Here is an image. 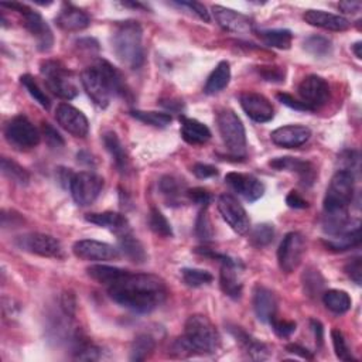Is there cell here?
Segmentation results:
<instances>
[{"instance_id":"obj_26","label":"cell","mask_w":362,"mask_h":362,"mask_svg":"<svg viewBox=\"0 0 362 362\" xmlns=\"http://www.w3.org/2000/svg\"><path fill=\"white\" fill-rule=\"evenodd\" d=\"M89 16L84 10L68 3L64 5L56 17L57 26L64 31H81L89 26Z\"/></svg>"},{"instance_id":"obj_36","label":"cell","mask_w":362,"mask_h":362,"mask_svg":"<svg viewBox=\"0 0 362 362\" xmlns=\"http://www.w3.org/2000/svg\"><path fill=\"white\" fill-rule=\"evenodd\" d=\"M323 303L330 310V312L335 315H344L351 308V297L344 290L331 289L323 293Z\"/></svg>"},{"instance_id":"obj_49","label":"cell","mask_w":362,"mask_h":362,"mask_svg":"<svg viewBox=\"0 0 362 362\" xmlns=\"http://www.w3.org/2000/svg\"><path fill=\"white\" fill-rule=\"evenodd\" d=\"M331 340H333V345H334V351L338 359L341 361H355V358L352 356L349 347L347 344V340L344 337V334L338 330V329H333L331 330Z\"/></svg>"},{"instance_id":"obj_37","label":"cell","mask_w":362,"mask_h":362,"mask_svg":"<svg viewBox=\"0 0 362 362\" xmlns=\"http://www.w3.org/2000/svg\"><path fill=\"white\" fill-rule=\"evenodd\" d=\"M259 38L268 45L279 50H289L292 45L293 34L286 29H275V30H262L259 31Z\"/></svg>"},{"instance_id":"obj_28","label":"cell","mask_w":362,"mask_h":362,"mask_svg":"<svg viewBox=\"0 0 362 362\" xmlns=\"http://www.w3.org/2000/svg\"><path fill=\"white\" fill-rule=\"evenodd\" d=\"M95 67L100 71L103 78H105L107 84L110 85L111 91H112V95H119L123 98H126L129 95V89L126 86L122 73L118 68H115L110 61L98 60Z\"/></svg>"},{"instance_id":"obj_33","label":"cell","mask_w":362,"mask_h":362,"mask_svg":"<svg viewBox=\"0 0 362 362\" xmlns=\"http://www.w3.org/2000/svg\"><path fill=\"white\" fill-rule=\"evenodd\" d=\"M231 80V67L228 61H221L216 70L210 74L209 80L205 82L204 92L206 95H216L225 89Z\"/></svg>"},{"instance_id":"obj_9","label":"cell","mask_w":362,"mask_h":362,"mask_svg":"<svg viewBox=\"0 0 362 362\" xmlns=\"http://www.w3.org/2000/svg\"><path fill=\"white\" fill-rule=\"evenodd\" d=\"M306 252V239L300 232H289L279 245L278 262L285 273L294 272L303 261Z\"/></svg>"},{"instance_id":"obj_6","label":"cell","mask_w":362,"mask_h":362,"mask_svg":"<svg viewBox=\"0 0 362 362\" xmlns=\"http://www.w3.org/2000/svg\"><path fill=\"white\" fill-rule=\"evenodd\" d=\"M2 6L16 10L23 16V24L27 29V31L36 38L37 48L40 51L47 53V51L53 48L54 44L53 31H51L50 26L47 24V22L43 19L40 13L34 12L33 9H30L23 3H2Z\"/></svg>"},{"instance_id":"obj_8","label":"cell","mask_w":362,"mask_h":362,"mask_svg":"<svg viewBox=\"0 0 362 362\" xmlns=\"http://www.w3.org/2000/svg\"><path fill=\"white\" fill-rule=\"evenodd\" d=\"M5 137L17 150H30L40 143V132L24 115L10 119L5 128Z\"/></svg>"},{"instance_id":"obj_29","label":"cell","mask_w":362,"mask_h":362,"mask_svg":"<svg viewBox=\"0 0 362 362\" xmlns=\"http://www.w3.org/2000/svg\"><path fill=\"white\" fill-rule=\"evenodd\" d=\"M181 136L190 144H204L211 139V130L197 119L181 118Z\"/></svg>"},{"instance_id":"obj_62","label":"cell","mask_w":362,"mask_h":362,"mask_svg":"<svg viewBox=\"0 0 362 362\" xmlns=\"http://www.w3.org/2000/svg\"><path fill=\"white\" fill-rule=\"evenodd\" d=\"M310 324H312V329H313V333H315L317 344L322 345L323 344V338H324V329H323L322 323L317 322V320H312V322H310Z\"/></svg>"},{"instance_id":"obj_25","label":"cell","mask_w":362,"mask_h":362,"mask_svg":"<svg viewBox=\"0 0 362 362\" xmlns=\"http://www.w3.org/2000/svg\"><path fill=\"white\" fill-rule=\"evenodd\" d=\"M306 23L315 27H320L330 31H345L349 29V22L338 15H333L324 10H307L303 16Z\"/></svg>"},{"instance_id":"obj_18","label":"cell","mask_w":362,"mask_h":362,"mask_svg":"<svg viewBox=\"0 0 362 362\" xmlns=\"http://www.w3.org/2000/svg\"><path fill=\"white\" fill-rule=\"evenodd\" d=\"M213 15L221 29L235 34H248L253 31V22L249 16H245L236 10L216 5L213 6Z\"/></svg>"},{"instance_id":"obj_57","label":"cell","mask_w":362,"mask_h":362,"mask_svg":"<svg viewBox=\"0 0 362 362\" xmlns=\"http://www.w3.org/2000/svg\"><path fill=\"white\" fill-rule=\"evenodd\" d=\"M345 273L356 285L362 283V261H361V257H355V259L349 261L345 265Z\"/></svg>"},{"instance_id":"obj_30","label":"cell","mask_w":362,"mask_h":362,"mask_svg":"<svg viewBox=\"0 0 362 362\" xmlns=\"http://www.w3.org/2000/svg\"><path fill=\"white\" fill-rule=\"evenodd\" d=\"M349 225V213L348 209H335L324 210L323 216V229L329 236H334L348 231Z\"/></svg>"},{"instance_id":"obj_24","label":"cell","mask_w":362,"mask_h":362,"mask_svg":"<svg viewBox=\"0 0 362 362\" xmlns=\"http://www.w3.org/2000/svg\"><path fill=\"white\" fill-rule=\"evenodd\" d=\"M229 333L234 335V338L236 340V342L241 345L242 351L253 361H264L266 358H269V348L266 344L261 342L259 340H256L255 337H252L250 334H248L245 330H242L241 327L232 326L229 327Z\"/></svg>"},{"instance_id":"obj_43","label":"cell","mask_w":362,"mask_h":362,"mask_svg":"<svg viewBox=\"0 0 362 362\" xmlns=\"http://www.w3.org/2000/svg\"><path fill=\"white\" fill-rule=\"evenodd\" d=\"M149 225H150V229L156 235H160L163 238H172L173 236V228H172L170 223L158 209L150 210Z\"/></svg>"},{"instance_id":"obj_41","label":"cell","mask_w":362,"mask_h":362,"mask_svg":"<svg viewBox=\"0 0 362 362\" xmlns=\"http://www.w3.org/2000/svg\"><path fill=\"white\" fill-rule=\"evenodd\" d=\"M2 173L9 180H12L13 183H16L19 186H27L29 181H30L29 172L24 167H22L20 165H17L16 162H13L8 158L2 159Z\"/></svg>"},{"instance_id":"obj_39","label":"cell","mask_w":362,"mask_h":362,"mask_svg":"<svg viewBox=\"0 0 362 362\" xmlns=\"http://www.w3.org/2000/svg\"><path fill=\"white\" fill-rule=\"evenodd\" d=\"M154 348H156V341L150 335V334H139L130 347V361H144L147 359Z\"/></svg>"},{"instance_id":"obj_2","label":"cell","mask_w":362,"mask_h":362,"mask_svg":"<svg viewBox=\"0 0 362 362\" xmlns=\"http://www.w3.org/2000/svg\"><path fill=\"white\" fill-rule=\"evenodd\" d=\"M112 48L122 64L132 70L140 68L144 63L142 26L133 20L118 23L112 34Z\"/></svg>"},{"instance_id":"obj_21","label":"cell","mask_w":362,"mask_h":362,"mask_svg":"<svg viewBox=\"0 0 362 362\" xmlns=\"http://www.w3.org/2000/svg\"><path fill=\"white\" fill-rule=\"evenodd\" d=\"M269 166L280 172L285 170V172L296 173L299 176L300 183L306 187L313 186L317 177V170L312 163L297 158H278L271 160Z\"/></svg>"},{"instance_id":"obj_60","label":"cell","mask_w":362,"mask_h":362,"mask_svg":"<svg viewBox=\"0 0 362 362\" xmlns=\"http://www.w3.org/2000/svg\"><path fill=\"white\" fill-rule=\"evenodd\" d=\"M338 8L344 12V13H358L362 8V3L361 2H356V0H351V2H340L338 3Z\"/></svg>"},{"instance_id":"obj_46","label":"cell","mask_w":362,"mask_h":362,"mask_svg":"<svg viewBox=\"0 0 362 362\" xmlns=\"http://www.w3.org/2000/svg\"><path fill=\"white\" fill-rule=\"evenodd\" d=\"M275 228L271 224L256 225L250 232V243L256 248H264L273 242Z\"/></svg>"},{"instance_id":"obj_11","label":"cell","mask_w":362,"mask_h":362,"mask_svg":"<svg viewBox=\"0 0 362 362\" xmlns=\"http://www.w3.org/2000/svg\"><path fill=\"white\" fill-rule=\"evenodd\" d=\"M16 245L26 252L43 256V257H63V246L54 236L31 232L22 235L16 239Z\"/></svg>"},{"instance_id":"obj_61","label":"cell","mask_w":362,"mask_h":362,"mask_svg":"<svg viewBox=\"0 0 362 362\" xmlns=\"http://www.w3.org/2000/svg\"><path fill=\"white\" fill-rule=\"evenodd\" d=\"M286 349H287L289 352H292V354L300 355L301 358H307V359H312V358H313L312 352H308L307 348H303V347H300V345H297V344H290V345H287Z\"/></svg>"},{"instance_id":"obj_19","label":"cell","mask_w":362,"mask_h":362,"mask_svg":"<svg viewBox=\"0 0 362 362\" xmlns=\"http://www.w3.org/2000/svg\"><path fill=\"white\" fill-rule=\"evenodd\" d=\"M211 256L217 257L223 262L221 266V273H220V285L223 292L234 299L238 300L242 294V282H241V276H239V262H236L235 259H231L228 256L224 255H214L211 253Z\"/></svg>"},{"instance_id":"obj_4","label":"cell","mask_w":362,"mask_h":362,"mask_svg":"<svg viewBox=\"0 0 362 362\" xmlns=\"http://www.w3.org/2000/svg\"><path fill=\"white\" fill-rule=\"evenodd\" d=\"M218 130L227 150L236 159L246 156V133L241 118L231 110H223L217 116Z\"/></svg>"},{"instance_id":"obj_59","label":"cell","mask_w":362,"mask_h":362,"mask_svg":"<svg viewBox=\"0 0 362 362\" xmlns=\"http://www.w3.org/2000/svg\"><path fill=\"white\" fill-rule=\"evenodd\" d=\"M286 204L290 206V209H294V210H304L308 206V202L294 190L287 194Z\"/></svg>"},{"instance_id":"obj_15","label":"cell","mask_w":362,"mask_h":362,"mask_svg":"<svg viewBox=\"0 0 362 362\" xmlns=\"http://www.w3.org/2000/svg\"><path fill=\"white\" fill-rule=\"evenodd\" d=\"M301 100L313 111L324 107L330 99V85L319 75H308L299 85Z\"/></svg>"},{"instance_id":"obj_34","label":"cell","mask_w":362,"mask_h":362,"mask_svg":"<svg viewBox=\"0 0 362 362\" xmlns=\"http://www.w3.org/2000/svg\"><path fill=\"white\" fill-rule=\"evenodd\" d=\"M323 243L334 252H344L354 246H358L361 243V228L356 225L354 229H348L342 234L330 236L323 241Z\"/></svg>"},{"instance_id":"obj_22","label":"cell","mask_w":362,"mask_h":362,"mask_svg":"<svg viewBox=\"0 0 362 362\" xmlns=\"http://www.w3.org/2000/svg\"><path fill=\"white\" fill-rule=\"evenodd\" d=\"M312 130L303 125H287L272 132L271 139L275 144L283 149H296L308 142Z\"/></svg>"},{"instance_id":"obj_47","label":"cell","mask_w":362,"mask_h":362,"mask_svg":"<svg viewBox=\"0 0 362 362\" xmlns=\"http://www.w3.org/2000/svg\"><path fill=\"white\" fill-rule=\"evenodd\" d=\"M20 82L22 85L27 89V92L30 93V96L38 103V105H41L44 110H48L50 108V99L48 96L45 95V92L38 86V84L34 81V78L29 74L26 75H22L20 77Z\"/></svg>"},{"instance_id":"obj_63","label":"cell","mask_w":362,"mask_h":362,"mask_svg":"<svg viewBox=\"0 0 362 362\" xmlns=\"http://www.w3.org/2000/svg\"><path fill=\"white\" fill-rule=\"evenodd\" d=\"M361 48H362V43L361 41H356L354 45H352V51L356 59H362V53H361Z\"/></svg>"},{"instance_id":"obj_5","label":"cell","mask_w":362,"mask_h":362,"mask_svg":"<svg viewBox=\"0 0 362 362\" xmlns=\"http://www.w3.org/2000/svg\"><path fill=\"white\" fill-rule=\"evenodd\" d=\"M40 71L47 88L59 98L70 100L78 95L74 75L59 61H44Z\"/></svg>"},{"instance_id":"obj_7","label":"cell","mask_w":362,"mask_h":362,"mask_svg":"<svg viewBox=\"0 0 362 362\" xmlns=\"http://www.w3.org/2000/svg\"><path fill=\"white\" fill-rule=\"evenodd\" d=\"M355 177L349 170H338L327 188L324 198V210L348 209L354 198Z\"/></svg>"},{"instance_id":"obj_42","label":"cell","mask_w":362,"mask_h":362,"mask_svg":"<svg viewBox=\"0 0 362 362\" xmlns=\"http://www.w3.org/2000/svg\"><path fill=\"white\" fill-rule=\"evenodd\" d=\"M130 115L150 126L156 128H166L172 123V116L165 112H153V111H132Z\"/></svg>"},{"instance_id":"obj_51","label":"cell","mask_w":362,"mask_h":362,"mask_svg":"<svg viewBox=\"0 0 362 362\" xmlns=\"http://www.w3.org/2000/svg\"><path fill=\"white\" fill-rule=\"evenodd\" d=\"M43 135L45 137V142L51 146V147H56L60 149L64 146V139L63 136L57 132L56 128L51 126L50 123H43Z\"/></svg>"},{"instance_id":"obj_17","label":"cell","mask_w":362,"mask_h":362,"mask_svg":"<svg viewBox=\"0 0 362 362\" xmlns=\"http://www.w3.org/2000/svg\"><path fill=\"white\" fill-rule=\"evenodd\" d=\"M56 119L66 132L75 137H85L89 132L86 116L70 103H60L56 110Z\"/></svg>"},{"instance_id":"obj_56","label":"cell","mask_w":362,"mask_h":362,"mask_svg":"<svg viewBox=\"0 0 362 362\" xmlns=\"http://www.w3.org/2000/svg\"><path fill=\"white\" fill-rule=\"evenodd\" d=\"M173 5L180 6V8H187L190 12H193L195 16H198V17H199L202 22H205V23H210V20H211L210 13L206 12L205 6L201 5V3H198V2H176V3H173Z\"/></svg>"},{"instance_id":"obj_27","label":"cell","mask_w":362,"mask_h":362,"mask_svg":"<svg viewBox=\"0 0 362 362\" xmlns=\"http://www.w3.org/2000/svg\"><path fill=\"white\" fill-rule=\"evenodd\" d=\"M85 220L93 225H98L100 228L110 229L111 232L121 235L123 232L130 231L129 223L125 216L114 211H107V213H92L85 216Z\"/></svg>"},{"instance_id":"obj_52","label":"cell","mask_w":362,"mask_h":362,"mask_svg":"<svg viewBox=\"0 0 362 362\" xmlns=\"http://www.w3.org/2000/svg\"><path fill=\"white\" fill-rule=\"evenodd\" d=\"M60 307L63 310V313L68 319H74L77 313V300L75 296L71 292H64L61 299H60Z\"/></svg>"},{"instance_id":"obj_14","label":"cell","mask_w":362,"mask_h":362,"mask_svg":"<svg viewBox=\"0 0 362 362\" xmlns=\"http://www.w3.org/2000/svg\"><path fill=\"white\" fill-rule=\"evenodd\" d=\"M218 211L238 235H245L250 229V220L242 204L234 195L223 194L218 198Z\"/></svg>"},{"instance_id":"obj_40","label":"cell","mask_w":362,"mask_h":362,"mask_svg":"<svg viewBox=\"0 0 362 362\" xmlns=\"http://www.w3.org/2000/svg\"><path fill=\"white\" fill-rule=\"evenodd\" d=\"M159 188H160V193L166 197V199L169 202H176L181 193L186 191V186L183 183V180L174 177V176H165L160 179V183H159Z\"/></svg>"},{"instance_id":"obj_1","label":"cell","mask_w":362,"mask_h":362,"mask_svg":"<svg viewBox=\"0 0 362 362\" xmlns=\"http://www.w3.org/2000/svg\"><path fill=\"white\" fill-rule=\"evenodd\" d=\"M110 297L135 313H150L162 306L167 297L163 279L151 273H130L108 287Z\"/></svg>"},{"instance_id":"obj_53","label":"cell","mask_w":362,"mask_h":362,"mask_svg":"<svg viewBox=\"0 0 362 362\" xmlns=\"http://www.w3.org/2000/svg\"><path fill=\"white\" fill-rule=\"evenodd\" d=\"M259 75L269 82H283L285 81V71L280 67H257Z\"/></svg>"},{"instance_id":"obj_58","label":"cell","mask_w":362,"mask_h":362,"mask_svg":"<svg viewBox=\"0 0 362 362\" xmlns=\"http://www.w3.org/2000/svg\"><path fill=\"white\" fill-rule=\"evenodd\" d=\"M193 173L198 177V179H210L218 174L217 167L210 166V165H204V163H195L193 166Z\"/></svg>"},{"instance_id":"obj_54","label":"cell","mask_w":362,"mask_h":362,"mask_svg":"<svg viewBox=\"0 0 362 362\" xmlns=\"http://www.w3.org/2000/svg\"><path fill=\"white\" fill-rule=\"evenodd\" d=\"M276 98L279 99V102L283 103V105H286V107H289V108H292V110L303 111V112H307V111H308V112H313V110L310 108L308 105H306V103H304L303 100H299V99L293 98V96L289 95V93L280 92V93L276 95Z\"/></svg>"},{"instance_id":"obj_35","label":"cell","mask_w":362,"mask_h":362,"mask_svg":"<svg viewBox=\"0 0 362 362\" xmlns=\"http://www.w3.org/2000/svg\"><path fill=\"white\" fill-rule=\"evenodd\" d=\"M86 272L91 279H93L99 285H105L110 287L116 282H119L126 275L128 271L115 266H108V265H92L86 269Z\"/></svg>"},{"instance_id":"obj_12","label":"cell","mask_w":362,"mask_h":362,"mask_svg":"<svg viewBox=\"0 0 362 362\" xmlns=\"http://www.w3.org/2000/svg\"><path fill=\"white\" fill-rule=\"evenodd\" d=\"M73 252L77 257L88 262H105L116 261L121 256V250L107 242H99L95 239H81L73 246Z\"/></svg>"},{"instance_id":"obj_31","label":"cell","mask_w":362,"mask_h":362,"mask_svg":"<svg viewBox=\"0 0 362 362\" xmlns=\"http://www.w3.org/2000/svg\"><path fill=\"white\" fill-rule=\"evenodd\" d=\"M118 241H119V250L128 257L129 261L135 264H143L147 259V255L142 242L132 234V231L118 235Z\"/></svg>"},{"instance_id":"obj_45","label":"cell","mask_w":362,"mask_h":362,"mask_svg":"<svg viewBox=\"0 0 362 362\" xmlns=\"http://www.w3.org/2000/svg\"><path fill=\"white\" fill-rule=\"evenodd\" d=\"M195 234L204 242H210L214 238V227L209 214V206H204L198 214L195 223Z\"/></svg>"},{"instance_id":"obj_32","label":"cell","mask_w":362,"mask_h":362,"mask_svg":"<svg viewBox=\"0 0 362 362\" xmlns=\"http://www.w3.org/2000/svg\"><path fill=\"white\" fill-rule=\"evenodd\" d=\"M103 144L112 156L115 166L121 173H126L129 170V158L123 144L121 143L118 135L115 132H107L103 135Z\"/></svg>"},{"instance_id":"obj_23","label":"cell","mask_w":362,"mask_h":362,"mask_svg":"<svg viewBox=\"0 0 362 362\" xmlns=\"http://www.w3.org/2000/svg\"><path fill=\"white\" fill-rule=\"evenodd\" d=\"M253 310L262 323H271L278 312L276 294L271 289L257 285L253 292Z\"/></svg>"},{"instance_id":"obj_55","label":"cell","mask_w":362,"mask_h":362,"mask_svg":"<svg viewBox=\"0 0 362 362\" xmlns=\"http://www.w3.org/2000/svg\"><path fill=\"white\" fill-rule=\"evenodd\" d=\"M187 197L198 204V205H202V206H209V204L211 202L213 199V195L206 191L205 188H201V187H195L193 190H187Z\"/></svg>"},{"instance_id":"obj_10","label":"cell","mask_w":362,"mask_h":362,"mask_svg":"<svg viewBox=\"0 0 362 362\" xmlns=\"http://www.w3.org/2000/svg\"><path fill=\"white\" fill-rule=\"evenodd\" d=\"M102 188L103 179L91 172H81L74 174L70 183L71 195L81 206L91 205L99 197Z\"/></svg>"},{"instance_id":"obj_3","label":"cell","mask_w":362,"mask_h":362,"mask_svg":"<svg viewBox=\"0 0 362 362\" xmlns=\"http://www.w3.org/2000/svg\"><path fill=\"white\" fill-rule=\"evenodd\" d=\"M195 354H214L221 345V337L213 322L202 315L190 316L184 326V335Z\"/></svg>"},{"instance_id":"obj_44","label":"cell","mask_w":362,"mask_h":362,"mask_svg":"<svg viewBox=\"0 0 362 362\" xmlns=\"http://www.w3.org/2000/svg\"><path fill=\"white\" fill-rule=\"evenodd\" d=\"M331 41L322 36H312L304 41V50L315 57H326L331 53Z\"/></svg>"},{"instance_id":"obj_50","label":"cell","mask_w":362,"mask_h":362,"mask_svg":"<svg viewBox=\"0 0 362 362\" xmlns=\"http://www.w3.org/2000/svg\"><path fill=\"white\" fill-rule=\"evenodd\" d=\"M275 334L280 338H287L296 331V323L292 320H280L276 316L271 320Z\"/></svg>"},{"instance_id":"obj_38","label":"cell","mask_w":362,"mask_h":362,"mask_svg":"<svg viewBox=\"0 0 362 362\" xmlns=\"http://www.w3.org/2000/svg\"><path fill=\"white\" fill-rule=\"evenodd\" d=\"M301 282H303L304 293L308 297H317L319 294H323L326 280L319 269L307 268L301 276Z\"/></svg>"},{"instance_id":"obj_64","label":"cell","mask_w":362,"mask_h":362,"mask_svg":"<svg viewBox=\"0 0 362 362\" xmlns=\"http://www.w3.org/2000/svg\"><path fill=\"white\" fill-rule=\"evenodd\" d=\"M125 8H132V9H142V10H146L147 9V6H144V5H142V3H135V2H123L122 3Z\"/></svg>"},{"instance_id":"obj_48","label":"cell","mask_w":362,"mask_h":362,"mask_svg":"<svg viewBox=\"0 0 362 362\" xmlns=\"http://www.w3.org/2000/svg\"><path fill=\"white\" fill-rule=\"evenodd\" d=\"M183 280L190 287H201L204 285H210L213 282V275L202 269H183L181 271Z\"/></svg>"},{"instance_id":"obj_16","label":"cell","mask_w":362,"mask_h":362,"mask_svg":"<svg viewBox=\"0 0 362 362\" xmlns=\"http://www.w3.org/2000/svg\"><path fill=\"white\" fill-rule=\"evenodd\" d=\"M239 102L245 114L257 123H266L275 116L271 100L262 93L243 92L239 96Z\"/></svg>"},{"instance_id":"obj_13","label":"cell","mask_w":362,"mask_h":362,"mask_svg":"<svg viewBox=\"0 0 362 362\" xmlns=\"http://www.w3.org/2000/svg\"><path fill=\"white\" fill-rule=\"evenodd\" d=\"M81 84L96 107L102 110L108 108L112 98V91L95 66L82 71Z\"/></svg>"},{"instance_id":"obj_20","label":"cell","mask_w":362,"mask_h":362,"mask_svg":"<svg viewBox=\"0 0 362 362\" xmlns=\"http://www.w3.org/2000/svg\"><path fill=\"white\" fill-rule=\"evenodd\" d=\"M225 183L249 202L257 201L265 194L264 183L250 174L232 172L225 176Z\"/></svg>"}]
</instances>
